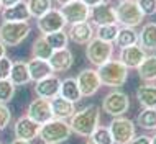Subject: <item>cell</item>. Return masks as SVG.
<instances>
[{"mask_svg": "<svg viewBox=\"0 0 156 144\" xmlns=\"http://www.w3.org/2000/svg\"><path fill=\"white\" fill-rule=\"evenodd\" d=\"M76 82H77V87L81 90L82 98L84 97H94L100 90V87H102L95 67H86V69H82L77 74V77H76Z\"/></svg>", "mask_w": 156, "mask_h": 144, "instance_id": "obj_9", "label": "cell"}, {"mask_svg": "<svg viewBox=\"0 0 156 144\" xmlns=\"http://www.w3.org/2000/svg\"><path fill=\"white\" fill-rule=\"evenodd\" d=\"M48 64L51 67L53 74L56 72H67L74 64V56L71 49H59V51H53L51 57L48 59Z\"/></svg>", "mask_w": 156, "mask_h": 144, "instance_id": "obj_19", "label": "cell"}, {"mask_svg": "<svg viewBox=\"0 0 156 144\" xmlns=\"http://www.w3.org/2000/svg\"><path fill=\"white\" fill-rule=\"evenodd\" d=\"M128 144H151V136H146V134H141V136H135Z\"/></svg>", "mask_w": 156, "mask_h": 144, "instance_id": "obj_38", "label": "cell"}, {"mask_svg": "<svg viewBox=\"0 0 156 144\" xmlns=\"http://www.w3.org/2000/svg\"><path fill=\"white\" fill-rule=\"evenodd\" d=\"M67 39L73 41L74 44L87 46L92 39H94V26H92L89 22L71 25L69 29H67Z\"/></svg>", "mask_w": 156, "mask_h": 144, "instance_id": "obj_15", "label": "cell"}, {"mask_svg": "<svg viewBox=\"0 0 156 144\" xmlns=\"http://www.w3.org/2000/svg\"><path fill=\"white\" fill-rule=\"evenodd\" d=\"M115 2H122V0H115Z\"/></svg>", "mask_w": 156, "mask_h": 144, "instance_id": "obj_47", "label": "cell"}, {"mask_svg": "<svg viewBox=\"0 0 156 144\" xmlns=\"http://www.w3.org/2000/svg\"><path fill=\"white\" fill-rule=\"evenodd\" d=\"M67 26L66 20L62 18L59 8H51L48 13H44L43 16L36 20V28L40 29L41 35H49V33H56V31H62Z\"/></svg>", "mask_w": 156, "mask_h": 144, "instance_id": "obj_10", "label": "cell"}, {"mask_svg": "<svg viewBox=\"0 0 156 144\" xmlns=\"http://www.w3.org/2000/svg\"><path fill=\"white\" fill-rule=\"evenodd\" d=\"M0 13H2V3H0Z\"/></svg>", "mask_w": 156, "mask_h": 144, "instance_id": "obj_46", "label": "cell"}, {"mask_svg": "<svg viewBox=\"0 0 156 144\" xmlns=\"http://www.w3.org/2000/svg\"><path fill=\"white\" fill-rule=\"evenodd\" d=\"M8 80H10L15 87H22V85L30 84L31 79H30V72H28L27 62L15 61L13 64H12V70H10V77H8Z\"/></svg>", "mask_w": 156, "mask_h": 144, "instance_id": "obj_24", "label": "cell"}, {"mask_svg": "<svg viewBox=\"0 0 156 144\" xmlns=\"http://www.w3.org/2000/svg\"><path fill=\"white\" fill-rule=\"evenodd\" d=\"M67 123L74 134L89 139L92 133L100 126V108L95 103H90L81 110H76Z\"/></svg>", "mask_w": 156, "mask_h": 144, "instance_id": "obj_1", "label": "cell"}, {"mask_svg": "<svg viewBox=\"0 0 156 144\" xmlns=\"http://www.w3.org/2000/svg\"><path fill=\"white\" fill-rule=\"evenodd\" d=\"M0 144H3V142H0Z\"/></svg>", "mask_w": 156, "mask_h": 144, "instance_id": "obj_48", "label": "cell"}, {"mask_svg": "<svg viewBox=\"0 0 156 144\" xmlns=\"http://www.w3.org/2000/svg\"><path fill=\"white\" fill-rule=\"evenodd\" d=\"M44 39L46 43L51 46L53 51H59V49H64L67 48V33L62 29V31H56V33H49V35H44Z\"/></svg>", "mask_w": 156, "mask_h": 144, "instance_id": "obj_32", "label": "cell"}, {"mask_svg": "<svg viewBox=\"0 0 156 144\" xmlns=\"http://www.w3.org/2000/svg\"><path fill=\"white\" fill-rule=\"evenodd\" d=\"M10 144H33V142H30V141H23V139H16V138H15Z\"/></svg>", "mask_w": 156, "mask_h": 144, "instance_id": "obj_43", "label": "cell"}, {"mask_svg": "<svg viewBox=\"0 0 156 144\" xmlns=\"http://www.w3.org/2000/svg\"><path fill=\"white\" fill-rule=\"evenodd\" d=\"M53 54V49L51 46L46 43L44 36H38L35 41H33V46H31V57L35 59H41V61H48Z\"/></svg>", "mask_w": 156, "mask_h": 144, "instance_id": "obj_29", "label": "cell"}, {"mask_svg": "<svg viewBox=\"0 0 156 144\" xmlns=\"http://www.w3.org/2000/svg\"><path fill=\"white\" fill-rule=\"evenodd\" d=\"M82 3H86L89 8H92V7H97V5H100V3H105L107 0H81Z\"/></svg>", "mask_w": 156, "mask_h": 144, "instance_id": "obj_39", "label": "cell"}, {"mask_svg": "<svg viewBox=\"0 0 156 144\" xmlns=\"http://www.w3.org/2000/svg\"><path fill=\"white\" fill-rule=\"evenodd\" d=\"M2 20L3 22H12V23H23V22H30L31 15L28 12V3L22 0L20 3H16L13 7H8L2 10Z\"/></svg>", "mask_w": 156, "mask_h": 144, "instance_id": "obj_20", "label": "cell"}, {"mask_svg": "<svg viewBox=\"0 0 156 144\" xmlns=\"http://www.w3.org/2000/svg\"><path fill=\"white\" fill-rule=\"evenodd\" d=\"M71 134H73V131L69 128V123L64 120L53 118L51 121L41 125L38 138L44 144H61V142H66L71 138Z\"/></svg>", "mask_w": 156, "mask_h": 144, "instance_id": "obj_3", "label": "cell"}, {"mask_svg": "<svg viewBox=\"0 0 156 144\" xmlns=\"http://www.w3.org/2000/svg\"><path fill=\"white\" fill-rule=\"evenodd\" d=\"M84 144H94V142H92V141H90V139H87V141H86V142H84Z\"/></svg>", "mask_w": 156, "mask_h": 144, "instance_id": "obj_45", "label": "cell"}, {"mask_svg": "<svg viewBox=\"0 0 156 144\" xmlns=\"http://www.w3.org/2000/svg\"><path fill=\"white\" fill-rule=\"evenodd\" d=\"M138 46L146 54H156V23L146 22L138 31Z\"/></svg>", "mask_w": 156, "mask_h": 144, "instance_id": "obj_17", "label": "cell"}, {"mask_svg": "<svg viewBox=\"0 0 156 144\" xmlns=\"http://www.w3.org/2000/svg\"><path fill=\"white\" fill-rule=\"evenodd\" d=\"M40 125H36L35 121H31L27 115L20 116L18 120L15 121V126H13V133H15V138L16 139H23V141H33V139L38 138L40 134Z\"/></svg>", "mask_w": 156, "mask_h": 144, "instance_id": "obj_16", "label": "cell"}, {"mask_svg": "<svg viewBox=\"0 0 156 144\" xmlns=\"http://www.w3.org/2000/svg\"><path fill=\"white\" fill-rule=\"evenodd\" d=\"M62 18L66 20V23L69 25H77V23H84V22H89V16H90V8L82 3L81 0H74V2L67 3V5L59 8Z\"/></svg>", "mask_w": 156, "mask_h": 144, "instance_id": "obj_11", "label": "cell"}, {"mask_svg": "<svg viewBox=\"0 0 156 144\" xmlns=\"http://www.w3.org/2000/svg\"><path fill=\"white\" fill-rule=\"evenodd\" d=\"M115 13H117V23L119 26L125 28H136L143 25L145 15L141 13V10L136 5V0H122L119 2V5L115 7Z\"/></svg>", "mask_w": 156, "mask_h": 144, "instance_id": "obj_5", "label": "cell"}, {"mask_svg": "<svg viewBox=\"0 0 156 144\" xmlns=\"http://www.w3.org/2000/svg\"><path fill=\"white\" fill-rule=\"evenodd\" d=\"M12 64H13V61H12L8 56L0 59V80H7L8 77H10Z\"/></svg>", "mask_w": 156, "mask_h": 144, "instance_id": "obj_37", "label": "cell"}, {"mask_svg": "<svg viewBox=\"0 0 156 144\" xmlns=\"http://www.w3.org/2000/svg\"><path fill=\"white\" fill-rule=\"evenodd\" d=\"M97 74H99L100 84L110 88L125 85L126 79H128V69L122 64L119 59H110L104 66L97 67Z\"/></svg>", "mask_w": 156, "mask_h": 144, "instance_id": "obj_2", "label": "cell"}, {"mask_svg": "<svg viewBox=\"0 0 156 144\" xmlns=\"http://www.w3.org/2000/svg\"><path fill=\"white\" fill-rule=\"evenodd\" d=\"M113 53H115V46L112 43H105V41H100L97 38H94L86 46V59L95 69L110 61L113 57Z\"/></svg>", "mask_w": 156, "mask_h": 144, "instance_id": "obj_7", "label": "cell"}, {"mask_svg": "<svg viewBox=\"0 0 156 144\" xmlns=\"http://www.w3.org/2000/svg\"><path fill=\"white\" fill-rule=\"evenodd\" d=\"M30 33H31L30 22H23V23L2 22V25H0V41H2L7 48L20 46L28 36H30Z\"/></svg>", "mask_w": 156, "mask_h": 144, "instance_id": "obj_4", "label": "cell"}, {"mask_svg": "<svg viewBox=\"0 0 156 144\" xmlns=\"http://www.w3.org/2000/svg\"><path fill=\"white\" fill-rule=\"evenodd\" d=\"M102 110L108 116L117 118V116H125V113L130 110V97L122 90L113 88L108 92L102 100Z\"/></svg>", "mask_w": 156, "mask_h": 144, "instance_id": "obj_8", "label": "cell"}, {"mask_svg": "<svg viewBox=\"0 0 156 144\" xmlns=\"http://www.w3.org/2000/svg\"><path fill=\"white\" fill-rule=\"evenodd\" d=\"M15 90H16V87L8 79L0 80V103H5V105L10 103L15 97Z\"/></svg>", "mask_w": 156, "mask_h": 144, "instance_id": "obj_33", "label": "cell"}, {"mask_svg": "<svg viewBox=\"0 0 156 144\" xmlns=\"http://www.w3.org/2000/svg\"><path fill=\"white\" fill-rule=\"evenodd\" d=\"M89 139L94 144H113L110 131H108V128H105V126H99V128L92 133V136Z\"/></svg>", "mask_w": 156, "mask_h": 144, "instance_id": "obj_34", "label": "cell"}, {"mask_svg": "<svg viewBox=\"0 0 156 144\" xmlns=\"http://www.w3.org/2000/svg\"><path fill=\"white\" fill-rule=\"evenodd\" d=\"M27 66H28V72H30V79L33 82H38L41 79H46L49 75H53V70L49 67L48 61H41V59L31 57L27 62Z\"/></svg>", "mask_w": 156, "mask_h": 144, "instance_id": "obj_25", "label": "cell"}, {"mask_svg": "<svg viewBox=\"0 0 156 144\" xmlns=\"http://www.w3.org/2000/svg\"><path fill=\"white\" fill-rule=\"evenodd\" d=\"M7 56V46L2 43V41H0V59L2 57H5Z\"/></svg>", "mask_w": 156, "mask_h": 144, "instance_id": "obj_41", "label": "cell"}, {"mask_svg": "<svg viewBox=\"0 0 156 144\" xmlns=\"http://www.w3.org/2000/svg\"><path fill=\"white\" fill-rule=\"evenodd\" d=\"M119 25H105V26H97L94 29V38L100 41H105V43H112L115 41L117 33H119Z\"/></svg>", "mask_w": 156, "mask_h": 144, "instance_id": "obj_31", "label": "cell"}, {"mask_svg": "<svg viewBox=\"0 0 156 144\" xmlns=\"http://www.w3.org/2000/svg\"><path fill=\"white\" fill-rule=\"evenodd\" d=\"M151 144H156V133L151 136Z\"/></svg>", "mask_w": 156, "mask_h": 144, "instance_id": "obj_44", "label": "cell"}, {"mask_svg": "<svg viewBox=\"0 0 156 144\" xmlns=\"http://www.w3.org/2000/svg\"><path fill=\"white\" fill-rule=\"evenodd\" d=\"M59 97H62L64 100L71 101L74 105L82 100V95H81V90L77 87V82H76V77H66L61 80Z\"/></svg>", "mask_w": 156, "mask_h": 144, "instance_id": "obj_22", "label": "cell"}, {"mask_svg": "<svg viewBox=\"0 0 156 144\" xmlns=\"http://www.w3.org/2000/svg\"><path fill=\"white\" fill-rule=\"evenodd\" d=\"M146 56H148V54H146L138 44H135V46H128V48L120 49L119 61L126 67V69H138L140 64L145 61Z\"/></svg>", "mask_w": 156, "mask_h": 144, "instance_id": "obj_18", "label": "cell"}, {"mask_svg": "<svg viewBox=\"0 0 156 144\" xmlns=\"http://www.w3.org/2000/svg\"><path fill=\"white\" fill-rule=\"evenodd\" d=\"M138 77L145 84H154L156 82V54H148L145 61L136 69Z\"/></svg>", "mask_w": 156, "mask_h": 144, "instance_id": "obj_26", "label": "cell"}, {"mask_svg": "<svg viewBox=\"0 0 156 144\" xmlns=\"http://www.w3.org/2000/svg\"><path fill=\"white\" fill-rule=\"evenodd\" d=\"M138 44V33L135 28H125L122 26L119 28V33H117V38L113 41V46L123 49V48H128V46H135Z\"/></svg>", "mask_w": 156, "mask_h": 144, "instance_id": "obj_27", "label": "cell"}, {"mask_svg": "<svg viewBox=\"0 0 156 144\" xmlns=\"http://www.w3.org/2000/svg\"><path fill=\"white\" fill-rule=\"evenodd\" d=\"M136 5L145 16L156 15V0H136Z\"/></svg>", "mask_w": 156, "mask_h": 144, "instance_id": "obj_35", "label": "cell"}, {"mask_svg": "<svg viewBox=\"0 0 156 144\" xmlns=\"http://www.w3.org/2000/svg\"><path fill=\"white\" fill-rule=\"evenodd\" d=\"M22 0H0V3H2V10L3 8H8V7H13L16 3H20Z\"/></svg>", "mask_w": 156, "mask_h": 144, "instance_id": "obj_40", "label": "cell"}, {"mask_svg": "<svg viewBox=\"0 0 156 144\" xmlns=\"http://www.w3.org/2000/svg\"><path fill=\"white\" fill-rule=\"evenodd\" d=\"M59 88H61V79L58 77L56 74H53V75H49V77L35 82L33 92L36 94L38 98L53 100L54 97L59 95Z\"/></svg>", "mask_w": 156, "mask_h": 144, "instance_id": "obj_14", "label": "cell"}, {"mask_svg": "<svg viewBox=\"0 0 156 144\" xmlns=\"http://www.w3.org/2000/svg\"><path fill=\"white\" fill-rule=\"evenodd\" d=\"M27 3H28V12H30L31 18L35 20L48 13L53 8V0H28Z\"/></svg>", "mask_w": 156, "mask_h": 144, "instance_id": "obj_30", "label": "cell"}, {"mask_svg": "<svg viewBox=\"0 0 156 144\" xmlns=\"http://www.w3.org/2000/svg\"><path fill=\"white\" fill-rule=\"evenodd\" d=\"M54 2L59 5V8L61 7H64V5H67V3H71V2H74V0H54Z\"/></svg>", "mask_w": 156, "mask_h": 144, "instance_id": "obj_42", "label": "cell"}, {"mask_svg": "<svg viewBox=\"0 0 156 144\" xmlns=\"http://www.w3.org/2000/svg\"><path fill=\"white\" fill-rule=\"evenodd\" d=\"M27 116L36 125H44V123L53 120V110H51V101L44 98H35L30 101L27 108Z\"/></svg>", "mask_w": 156, "mask_h": 144, "instance_id": "obj_12", "label": "cell"}, {"mask_svg": "<svg viewBox=\"0 0 156 144\" xmlns=\"http://www.w3.org/2000/svg\"><path fill=\"white\" fill-rule=\"evenodd\" d=\"M90 25L92 26H105V25H119L117 23V13H115V7H112L110 3H100L97 7L90 8Z\"/></svg>", "mask_w": 156, "mask_h": 144, "instance_id": "obj_13", "label": "cell"}, {"mask_svg": "<svg viewBox=\"0 0 156 144\" xmlns=\"http://www.w3.org/2000/svg\"><path fill=\"white\" fill-rule=\"evenodd\" d=\"M12 121V111L5 103H0V131L5 129Z\"/></svg>", "mask_w": 156, "mask_h": 144, "instance_id": "obj_36", "label": "cell"}, {"mask_svg": "<svg viewBox=\"0 0 156 144\" xmlns=\"http://www.w3.org/2000/svg\"><path fill=\"white\" fill-rule=\"evenodd\" d=\"M107 128L112 134L113 144H128L136 136V125L126 116L112 118V121L108 123Z\"/></svg>", "mask_w": 156, "mask_h": 144, "instance_id": "obj_6", "label": "cell"}, {"mask_svg": "<svg viewBox=\"0 0 156 144\" xmlns=\"http://www.w3.org/2000/svg\"><path fill=\"white\" fill-rule=\"evenodd\" d=\"M135 95L143 108H156V84H141Z\"/></svg>", "mask_w": 156, "mask_h": 144, "instance_id": "obj_23", "label": "cell"}, {"mask_svg": "<svg viewBox=\"0 0 156 144\" xmlns=\"http://www.w3.org/2000/svg\"><path fill=\"white\" fill-rule=\"evenodd\" d=\"M136 126L145 131H156V108H143L136 116Z\"/></svg>", "mask_w": 156, "mask_h": 144, "instance_id": "obj_28", "label": "cell"}, {"mask_svg": "<svg viewBox=\"0 0 156 144\" xmlns=\"http://www.w3.org/2000/svg\"><path fill=\"white\" fill-rule=\"evenodd\" d=\"M51 101V110H53V116L58 118V120H64L67 121L71 116L76 113V105L71 103V101L64 100L62 97H54Z\"/></svg>", "mask_w": 156, "mask_h": 144, "instance_id": "obj_21", "label": "cell"}]
</instances>
